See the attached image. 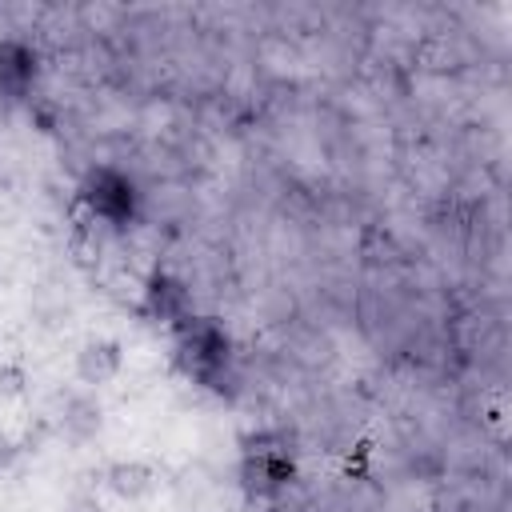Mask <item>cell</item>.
<instances>
[{
  "label": "cell",
  "instance_id": "1",
  "mask_svg": "<svg viewBox=\"0 0 512 512\" xmlns=\"http://www.w3.org/2000/svg\"><path fill=\"white\" fill-rule=\"evenodd\" d=\"M228 360V340L224 332L212 324V320H184L180 324V344H176V364L200 380V384H212L216 372L224 368Z\"/></svg>",
  "mask_w": 512,
  "mask_h": 512
},
{
  "label": "cell",
  "instance_id": "2",
  "mask_svg": "<svg viewBox=\"0 0 512 512\" xmlns=\"http://www.w3.org/2000/svg\"><path fill=\"white\" fill-rule=\"evenodd\" d=\"M80 208L88 212V220H104V224L124 228L136 212V188L128 176H120L112 168H96L80 188Z\"/></svg>",
  "mask_w": 512,
  "mask_h": 512
},
{
  "label": "cell",
  "instance_id": "3",
  "mask_svg": "<svg viewBox=\"0 0 512 512\" xmlns=\"http://www.w3.org/2000/svg\"><path fill=\"white\" fill-rule=\"evenodd\" d=\"M120 364H124V348H120V340H112V336H96V340H88L80 352H76V376L84 380V384H108L116 372H120Z\"/></svg>",
  "mask_w": 512,
  "mask_h": 512
},
{
  "label": "cell",
  "instance_id": "4",
  "mask_svg": "<svg viewBox=\"0 0 512 512\" xmlns=\"http://www.w3.org/2000/svg\"><path fill=\"white\" fill-rule=\"evenodd\" d=\"M32 76H36V56H32V48L20 44V40H4V44H0V92L12 96V100H24Z\"/></svg>",
  "mask_w": 512,
  "mask_h": 512
},
{
  "label": "cell",
  "instance_id": "5",
  "mask_svg": "<svg viewBox=\"0 0 512 512\" xmlns=\"http://www.w3.org/2000/svg\"><path fill=\"white\" fill-rule=\"evenodd\" d=\"M144 312L156 320H188V292L180 280L156 272L152 280H144Z\"/></svg>",
  "mask_w": 512,
  "mask_h": 512
},
{
  "label": "cell",
  "instance_id": "6",
  "mask_svg": "<svg viewBox=\"0 0 512 512\" xmlns=\"http://www.w3.org/2000/svg\"><path fill=\"white\" fill-rule=\"evenodd\" d=\"M240 480H244V492H280L292 480V464L276 452H248Z\"/></svg>",
  "mask_w": 512,
  "mask_h": 512
},
{
  "label": "cell",
  "instance_id": "7",
  "mask_svg": "<svg viewBox=\"0 0 512 512\" xmlns=\"http://www.w3.org/2000/svg\"><path fill=\"white\" fill-rule=\"evenodd\" d=\"M104 484H108L112 496H120V500H140V496L152 492L156 476H152V468H148L144 460H116V464H108Z\"/></svg>",
  "mask_w": 512,
  "mask_h": 512
},
{
  "label": "cell",
  "instance_id": "8",
  "mask_svg": "<svg viewBox=\"0 0 512 512\" xmlns=\"http://www.w3.org/2000/svg\"><path fill=\"white\" fill-rule=\"evenodd\" d=\"M100 424H104V408L96 404V396H72V400L64 404L60 432H64L68 440L84 444V440H92V436L100 432Z\"/></svg>",
  "mask_w": 512,
  "mask_h": 512
},
{
  "label": "cell",
  "instance_id": "9",
  "mask_svg": "<svg viewBox=\"0 0 512 512\" xmlns=\"http://www.w3.org/2000/svg\"><path fill=\"white\" fill-rule=\"evenodd\" d=\"M416 68L420 72H432V76H444V72H456L460 68V52L448 36H424L416 40V52H412Z\"/></svg>",
  "mask_w": 512,
  "mask_h": 512
},
{
  "label": "cell",
  "instance_id": "10",
  "mask_svg": "<svg viewBox=\"0 0 512 512\" xmlns=\"http://www.w3.org/2000/svg\"><path fill=\"white\" fill-rule=\"evenodd\" d=\"M72 256H76L80 268H96V264H100V240H96V232L80 228V232L72 236Z\"/></svg>",
  "mask_w": 512,
  "mask_h": 512
},
{
  "label": "cell",
  "instance_id": "11",
  "mask_svg": "<svg viewBox=\"0 0 512 512\" xmlns=\"http://www.w3.org/2000/svg\"><path fill=\"white\" fill-rule=\"evenodd\" d=\"M28 388V372L20 364H0V396H20Z\"/></svg>",
  "mask_w": 512,
  "mask_h": 512
},
{
  "label": "cell",
  "instance_id": "12",
  "mask_svg": "<svg viewBox=\"0 0 512 512\" xmlns=\"http://www.w3.org/2000/svg\"><path fill=\"white\" fill-rule=\"evenodd\" d=\"M244 512H280V492H244Z\"/></svg>",
  "mask_w": 512,
  "mask_h": 512
},
{
  "label": "cell",
  "instance_id": "13",
  "mask_svg": "<svg viewBox=\"0 0 512 512\" xmlns=\"http://www.w3.org/2000/svg\"><path fill=\"white\" fill-rule=\"evenodd\" d=\"M64 512H104V508H100V500H96V496L76 492V496L68 500V508H64Z\"/></svg>",
  "mask_w": 512,
  "mask_h": 512
},
{
  "label": "cell",
  "instance_id": "14",
  "mask_svg": "<svg viewBox=\"0 0 512 512\" xmlns=\"http://www.w3.org/2000/svg\"><path fill=\"white\" fill-rule=\"evenodd\" d=\"M20 456V448H16V440L12 436H0V468H12V460Z\"/></svg>",
  "mask_w": 512,
  "mask_h": 512
}]
</instances>
